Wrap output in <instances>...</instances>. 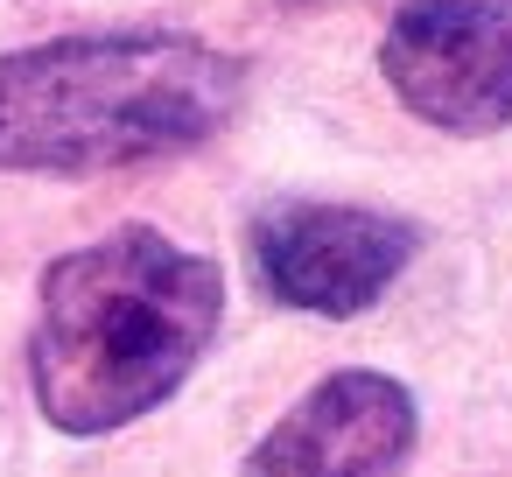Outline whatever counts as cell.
<instances>
[{"instance_id":"6da1fadb","label":"cell","mask_w":512,"mask_h":477,"mask_svg":"<svg viewBox=\"0 0 512 477\" xmlns=\"http://www.w3.org/2000/svg\"><path fill=\"white\" fill-rule=\"evenodd\" d=\"M218 316V260L176 246L155 225H120L50 260L29 337L43 421L64 435H113L155 414L211 351Z\"/></svg>"},{"instance_id":"7a4b0ae2","label":"cell","mask_w":512,"mask_h":477,"mask_svg":"<svg viewBox=\"0 0 512 477\" xmlns=\"http://www.w3.org/2000/svg\"><path fill=\"white\" fill-rule=\"evenodd\" d=\"M246 99V64L218 43L134 29L57 36L0 57V169L99 176L211 141Z\"/></svg>"},{"instance_id":"3957f363","label":"cell","mask_w":512,"mask_h":477,"mask_svg":"<svg viewBox=\"0 0 512 477\" xmlns=\"http://www.w3.org/2000/svg\"><path fill=\"white\" fill-rule=\"evenodd\" d=\"M260 288L302 316H365L421 253V225L379 204H316L288 197L246 225Z\"/></svg>"},{"instance_id":"277c9868","label":"cell","mask_w":512,"mask_h":477,"mask_svg":"<svg viewBox=\"0 0 512 477\" xmlns=\"http://www.w3.org/2000/svg\"><path fill=\"white\" fill-rule=\"evenodd\" d=\"M379 71L442 134L477 141L512 127V0H407L386 22Z\"/></svg>"},{"instance_id":"5b68a950","label":"cell","mask_w":512,"mask_h":477,"mask_svg":"<svg viewBox=\"0 0 512 477\" xmlns=\"http://www.w3.org/2000/svg\"><path fill=\"white\" fill-rule=\"evenodd\" d=\"M421 435V407L393 372H323L239 463V477H400Z\"/></svg>"}]
</instances>
